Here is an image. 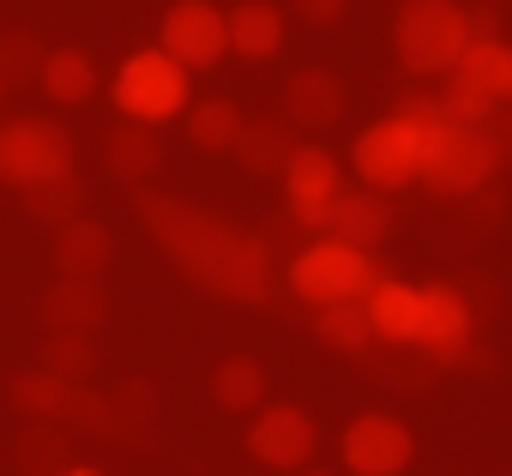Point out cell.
Returning <instances> with one entry per match:
<instances>
[{
  "label": "cell",
  "mask_w": 512,
  "mask_h": 476,
  "mask_svg": "<svg viewBox=\"0 0 512 476\" xmlns=\"http://www.w3.org/2000/svg\"><path fill=\"white\" fill-rule=\"evenodd\" d=\"M139 217L199 290L229 296V302H272V254L260 235H241L223 217L169 193H145V187H139Z\"/></svg>",
  "instance_id": "cell-1"
},
{
  "label": "cell",
  "mask_w": 512,
  "mask_h": 476,
  "mask_svg": "<svg viewBox=\"0 0 512 476\" xmlns=\"http://www.w3.org/2000/svg\"><path fill=\"white\" fill-rule=\"evenodd\" d=\"M500 139L488 127H458V121H434L422 127V187L440 199H470L494 181L500 169Z\"/></svg>",
  "instance_id": "cell-2"
},
{
  "label": "cell",
  "mask_w": 512,
  "mask_h": 476,
  "mask_svg": "<svg viewBox=\"0 0 512 476\" xmlns=\"http://www.w3.org/2000/svg\"><path fill=\"white\" fill-rule=\"evenodd\" d=\"M470 43V13L452 0H404L392 19V49L410 79H446Z\"/></svg>",
  "instance_id": "cell-3"
},
{
  "label": "cell",
  "mask_w": 512,
  "mask_h": 476,
  "mask_svg": "<svg viewBox=\"0 0 512 476\" xmlns=\"http://www.w3.org/2000/svg\"><path fill=\"white\" fill-rule=\"evenodd\" d=\"M109 97H115V109H121L127 121L163 127V121L187 115L193 85H187V67H181L175 55H163V49H139V55H127V61H121V73H115Z\"/></svg>",
  "instance_id": "cell-4"
},
{
  "label": "cell",
  "mask_w": 512,
  "mask_h": 476,
  "mask_svg": "<svg viewBox=\"0 0 512 476\" xmlns=\"http://www.w3.org/2000/svg\"><path fill=\"white\" fill-rule=\"evenodd\" d=\"M380 278L374 254L368 248H350L338 235H314V242L290 260V290L308 302V308H326V302H350V296H368Z\"/></svg>",
  "instance_id": "cell-5"
},
{
  "label": "cell",
  "mask_w": 512,
  "mask_h": 476,
  "mask_svg": "<svg viewBox=\"0 0 512 476\" xmlns=\"http://www.w3.org/2000/svg\"><path fill=\"white\" fill-rule=\"evenodd\" d=\"M350 169L374 193H398V187L422 181V127L404 121V115H386V121L362 127L356 145H350Z\"/></svg>",
  "instance_id": "cell-6"
},
{
  "label": "cell",
  "mask_w": 512,
  "mask_h": 476,
  "mask_svg": "<svg viewBox=\"0 0 512 476\" xmlns=\"http://www.w3.org/2000/svg\"><path fill=\"white\" fill-rule=\"evenodd\" d=\"M67 169H73V133H67L61 121L19 115V121L0 127V181L31 187V181L67 175Z\"/></svg>",
  "instance_id": "cell-7"
},
{
  "label": "cell",
  "mask_w": 512,
  "mask_h": 476,
  "mask_svg": "<svg viewBox=\"0 0 512 476\" xmlns=\"http://www.w3.org/2000/svg\"><path fill=\"white\" fill-rule=\"evenodd\" d=\"M13 404L37 422H55V428H115V410L109 398L85 392V380H61L49 368H31L13 380Z\"/></svg>",
  "instance_id": "cell-8"
},
{
  "label": "cell",
  "mask_w": 512,
  "mask_h": 476,
  "mask_svg": "<svg viewBox=\"0 0 512 476\" xmlns=\"http://www.w3.org/2000/svg\"><path fill=\"white\" fill-rule=\"evenodd\" d=\"M157 49L175 55L187 73H211L229 55V13H217V0H175L163 13Z\"/></svg>",
  "instance_id": "cell-9"
},
{
  "label": "cell",
  "mask_w": 512,
  "mask_h": 476,
  "mask_svg": "<svg viewBox=\"0 0 512 476\" xmlns=\"http://www.w3.org/2000/svg\"><path fill=\"white\" fill-rule=\"evenodd\" d=\"M476 338V308L458 284H422V314H416V356H428L434 368H452L470 356Z\"/></svg>",
  "instance_id": "cell-10"
},
{
  "label": "cell",
  "mask_w": 512,
  "mask_h": 476,
  "mask_svg": "<svg viewBox=\"0 0 512 476\" xmlns=\"http://www.w3.org/2000/svg\"><path fill=\"white\" fill-rule=\"evenodd\" d=\"M338 452H344V470L350 476H404L410 458H416V434H410V422H398L386 410H362L344 428Z\"/></svg>",
  "instance_id": "cell-11"
},
{
  "label": "cell",
  "mask_w": 512,
  "mask_h": 476,
  "mask_svg": "<svg viewBox=\"0 0 512 476\" xmlns=\"http://www.w3.org/2000/svg\"><path fill=\"white\" fill-rule=\"evenodd\" d=\"M247 452L266 470H308V458L320 452V428L302 404H260L247 422Z\"/></svg>",
  "instance_id": "cell-12"
},
{
  "label": "cell",
  "mask_w": 512,
  "mask_h": 476,
  "mask_svg": "<svg viewBox=\"0 0 512 476\" xmlns=\"http://www.w3.org/2000/svg\"><path fill=\"white\" fill-rule=\"evenodd\" d=\"M284 193H290V217L302 229H332V205L344 193V175H338V157L326 145H296V157L284 163Z\"/></svg>",
  "instance_id": "cell-13"
},
{
  "label": "cell",
  "mask_w": 512,
  "mask_h": 476,
  "mask_svg": "<svg viewBox=\"0 0 512 476\" xmlns=\"http://www.w3.org/2000/svg\"><path fill=\"white\" fill-rule=\"evenodd\" d=\"M284 115H290V127H302V133L338 127V121H344V79L326 73V67L290 73V85H284Z\"/></svg>",
  "instance_id": "cell-14"
},
{
  "label": "cell",
  "mask_w": 512,
  "mask_h": 476,
  "mask_svg": "<svg viewBox=\"0 0 512 476\" xmlns=\"http://www.w3.org/2000/svg\"><path fill=\"white\" fill-rule=\"evenodd\" d=\"M362 302H368V320H374V344H392V350H410V344H416L422 284H404V278H374V290H368Z\"/></svg>",
  "instance_id": "cell-15"
},
{
  "label": "cell",
  "mask_w": 512,
  "mask_h": 476,
  "mask_svg": "<svg viewBox=\"0 0 512 476\" xmlns=\"http://www.w3.org/2000/svg\"><path fill=\"white\" fill-rule=\"evenodd\" d=\"M326 235H338V242L374 254L386 235H392V205H386V193H374V187H362V193H338V205H332V229H326Z\"/></svg>",
  "instance_id": "cell-16"
},
{
  "label": "cell",
  "mask_w": 512,
  "mask_h": 476,
  "mask_svg": "<svg viewBox=\"0 0 512 476\" xmlns=\"http://www.w3.org/2000/svg\"><path fill=\"white\" fill-rule=\"evenodd\" d=\"M278 49H284V7H272V0H241L229 13V55L278 61Z\"/></svg>",
  "instance_id": "cell-17"
},
{
  "label": "cell",
  "mask_w": 512,
  "mask_h": 476,
  "mask_svg": "<svg viewBox=\"0 0 512 476\" xmlns=\"http://www.w3.org/2000/svg\"><path fill=\"white\" fill-rule=\"evenodd\" d=\"M235 157L247 175H284V163L296 157V127L290 115H260V121H241Z\"/></svg>",
  "instance_id": "cell-18"
},
{
  "label": "cell",
  "mask_w": 512,
  "mask_h": 476,
  "mask_svg": "<svg viewBox=\"0 0 512 476\" xmlns=\"http://www.w3.org/2000/svg\"><path fill=\"white\" fill-rule=\"evenodd\" d=\"M103 163H109V175H121V181L145 187V181L157 175V163H163L157 127H145V121H127V115H121V127H109V139H103Z\"/></svg>",
  "instance_id": "cell-19"
},
{
  "label": "cell",
  "mask_w": 512,
  "mask_h": 476,
  "mask_svg": "<svg viewBox=\"0 0 512 476\" xmlns=\"http://www.w3.org/2000/svg\"><path fill=\"white\" fill-rule=\"evenodd\" d=\"M109 254H115V235L103 223H91V217H73V223L55 229V266H61V278H103Z\"/></svg>",
  "instance_id": "cell-20"
},
{
  "label": "cell",
  "mask_w": 512,
  "mask_h": 476,
  "mask_svg": "<svg viewBox=\"0 0 512 476\" xmlns=\"http://www.w3.org/2000/svg\"><path fill=\"white\" fill-rule=\"evenodd\" d=\"M103 314H109V302H103V284H97V278H61V284L43 296L49 332H97Z\"/></svg>",
  "instance_id": "cell-21"
},
{
  "label": "cell",
  "mask_w": 512,
  "mask_h": 476,
  "mask_svg": "<svg viewBox=\"0 0 512 476\" xmlns=\"http://www.w3.org/2000/svg\"><path fill=\"white\" fill-rule=\"evenodd\" d=\"M37 85L49 91V103L79 109V103H91V97H97V61H91L85 49H49V55H43Z\"/></svg>",
  "instance_id": "cell-22"
},
{
  "label": "cell",
  "mask_w": 512,
  "mask_h": 476,
  "mask_svg": "<svg viewBox=\"0 0 512 476\" xmlns=\"http://www.w3.org/2000/svg\"><path fill=\"white\" fill-rule=\"evenodd\" d=\"M314 338L338 356H368L374 350V320H368V302L350 296V302H326L314 308Z\"/></svg>",
  "instance_id": "cell-23"
},
{
  "label": "cell",
  "mask_w": 512,
  "mask_h": 476,
  "mask_svg": "<svg viewBox=\"0 0 512 476\" xmlns=\"http://www.w3.org/2000/svg\"><path fill=\"white\" fill-rule=\"evenodd\" d=\"M452 79H464V85H476L482 97L506 103V85H512V49H506L500 37H470L464 55H458V67H452Z\"/></svg>",
  "instance_id": "cell-24"
},
{
  "label": "cell",
  "mask_w": 512,
  "mask_h": 476,
  "mask_svg": "<svg viewBox=\"0 0 512 476\" xmlns=\"http://www.w3.org/2000/svg\"><path fill=\"white\" fill-rule=\"evenodd\" d=\"M211 398L217 410H235V416H253L266 404V368L253 356H223L217 374H211Z\"/></svg>",
  "instance_id": "cell-25"
},
{
  "label": "cell",
  "mask_w": 512,
  "mask_h": 476,
  "mask_svg": "<svg viewBox=\"0 0 512 476\" xmlns=\"http://www.w3.org/2000/svg\"><path fill=\"white\" fill-rule=\"evenodd\" d=\"M181 121L199 151H235V139H241V109L229 97H199V103H187Z\"/></svg>",
  "instance_id": "cell-26"
},
{
  "label": "cell",
  "mask_w": 512,
  "mask_h": 476,
  "mask_svg": "<svg viewBox=\"0 0 512 476\" xmlns=\"http://www.w3.org/2000/svg\"><path fill=\"white\" fill-rule=\"evenodd\" d=\"M25 193V211L37 217V223H73L79 211H85V181L67 169V175H49V181H31V187H19Z\"/></svg>",
  "instance_id": "cell-27"
},
{
  "label": "cell",
  "mask_w": 512,
  "mask_h": 476,
  "mask_svg": "<svg viewBox=\"0 0 512 476\" xmlns=\"http://www.w3.org/2000/svg\"><path fill=\"white\" fill-rule=\"evenodd\" d=\"M43 368L61 374V380H85V374L97 368V344H91V332H49V344H43Z\"/></svg>",
  "instance_id": "cell-28"
},
{
  "label": "cell",
  "mask_w": 512,
  "mask_h": 476,
  "mask_svg": "<svg viewBox=\"0 0 512 476\" xmlns=\"http://www.w3.org/2000/svg\"><path fill=\"white\" fill-rule=\"evenodd\" d=\"M494 97H482L476 85H464V79H452L446 73V85H440V121H458V127H488L494 121Z\"/></svg>",
  "instance_id": "cell-29"
},
{
  "label": "cell",
  "mask_w": 512,
  "mask_h": 476,
  "mask_svg": "<svg viewBox=\"0 0 512 476\" xmlns=\"http://www.w3.org/2000/svg\"><path fill=\"white\" fill-rule=\"evenodd\" d=\"M19 464L31 470V476H61L67 470V434L49 422V428H31L25 434V446H19Z\"/></svg>",
  "instance_id": "cell-30"
},
{
  "label": "cell",
  "mask_w": 512,
  "mask_h": 476,
  "mask_svg": "<svg viewBox=\"0 0 512 476\" xmlns=\"http://www.w3.org/2000/svg\"><path fill=\"white\" fill-rule=\"evenodd\" d=\"M43 55H49V49H37V37L7 31V37H0V79H7V85L37 79V73H43Z\"/></svg>",
  "instance_id": "cell-31"
},
{
  "label": "cell",
  "mask_w": 512,
  "mask_h": 476,
  "mask_svg": "<svg viewBox=\"0 0 512 476\" xmlns=\"http://www.w3.org/2000/svg\"><path fill=\"white\" fill-rule=\"evenodd\" d=\"M290 7H296V19H308V25H338L344 19V7H350V0H290Z\"/></svg>",
  "instance_id": "cell-32"
},
{
  "label": "cell",
  "mask_w": 512,
  "mask_h": 476,
  "mask_svg": "<svg viewBox=\"0 0 512 476\" xmlns=\"http://www.w3.org/2000/svg\"><path fill=\"white\" fill-rule=\"evenodd\" d=\"M61 476H103V470H91V464H67Z\"/></svg>",
  "instance_id": "cell-33"
},
{
  "label": "cell",
  "mask_w": 512,
  "mask_h": 476,
  "mask_svg": "<svg viewBox=\"0 0 512 476\" xmlns=\"http://www.w3.org/2000/svg\"><path fill=\"white\" fill-rule=\"evenodd\" d=\"M296 476H332V470H296Z\"/></svg>",
  "instance_id": "cell-34"
},
{
  "label": "cell",
  "mask_w": 512,
  "mask_h": 476,
  "mask_svg": "<svg viewBox=\"0 0 512 476\" xmlns=\"http://www.w3.org/2000/svg\"><path fill=\"white\" fill-rule=\"evenodd\" d=\"M506 49H512V43H506ZM506 103H512V85H506Z\"/></svg>",
  "instance_id": "cell-35"
},
{
  "label": "cell",
  "mask_w": 512,
  "mask_h": 476,
  "mask_svg": "<svg viewBox=\"0 0 512 476\" xmlns=\"http://www.w3.org/2000/svg\"><path fill=\"white\" fill-rule=\"evenodd\" d=\"M0 97H7V79H0Z\"/></svg>",
  "instance_id": "cell-36"
}]
</instances>
